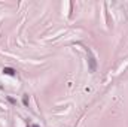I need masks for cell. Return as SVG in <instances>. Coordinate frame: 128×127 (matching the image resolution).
<instances>
[{"label": "cell", "instance_id": "cell-1", "mask_svg": "<svg viewBox=\"0 0 128 127\" xmlns=\"http://www.w3.org/2000/svg\"><path fill=\"white\" fill-rule=\"evenodd\" d=\"M88 54H90V70L91 72H96V60H94V57L91 55V52H90V49H88Z\"/></svg>", "mask_w": 128, "mask_h": 127}, {"label": "cell", "instance_id": "cell-2", "mask_svg": "<svg viewBox=\"0 0 128 127\" xmlns=\"http://www.w3.org/2000/svg\"><path fill=\"white\" fill-rule=\"evenodd\" d=\"M3 73L9 75V76H14V75H16V70L12 69V67H3Z\"/></svg>", "mask_w": 128, "mask_h": 127}, {"label": "cell", "instance_id": "cell-3", "mask_svg": "<svg viewBox=\"0 0 128 127\" xmlns=\"http://www.w3.org/2000/svg\"><path fill=\"white\" fill-rule=\"evenodd\" d=\"M24 105H28V94H24V99H22Z\"/></svg>", "mask_w": 128, "mask_h": 127}, {"label": "cell", "instance_id": "cell-4", "mask_svg": "<svg viewBox=\"0 0 128 127\" xmlns=\"http://www.w3.org/2000/svg\"><path fill=\"white\" fill-rule=\"evenodd\" d=\"M33 127H37V126H33Z\"/></svg>", "mask_w": 128, "mask_h": 127}]
</instances>
